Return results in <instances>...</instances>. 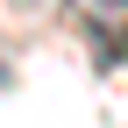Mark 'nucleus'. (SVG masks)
Here are the masks:
<instances>
[{
  "label": "nucleus",
  "instance_id": "1",
  "mask_svg": "<svg viewBox=\"0 0 128 128\" xmlns=\"http://www.w3.org/2000/svg\"><path fill=\"white\" fill-rule=\"evenodd\" d=\"M78 22H86L92 57H100V64H121V57H128V36H121V22H114V14H78Z\"/></svg>",
  "mask_w": 128,
  "mask_h": 128
},
{
  "label": "nucleus",
  "instance_id": "2",
  "mask_svg": "<svg viewBox=\"0 0 128 128\" xmlns=\"http://www.w3.org/2000/svg\"><path fill=\"white\" fill-rule=\"evenodd\" d=\"M78 14H114V22H121V14H128V0H78Z\"/></svg>",
  "mask_w": 128,
  "mask_h": 128
}]
</instances>
